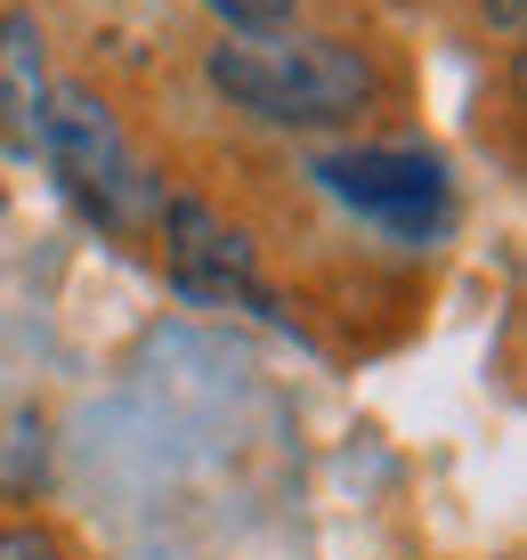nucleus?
<instances>
[{
    "label": "nucleus",
    "instance_id": "10",
    "mask_svg": "<svg viewBox=\"0 0 527 560\" xmlns=\"http://www.w3.org/2000/svg\"><path fill=\"white\" fill-rule=\"evenodd\" d=\"M382 9H431V0H382Z\"/></svg>",
    "mask_w": 527,
    "mask_h": 560
},
{
    "label": "nucleus",
    "instance_id": "5",
    "mask_svg": "<svg viewBox=\"0 0 527 560\" xmlns=\"http://www.w3.org/2000/svg\"><path fill=\"white\" fill-rule=\"evenodd\" d=\"M57 90V25L42 0H0V139L33 154V122H42Z\"/></svg>",
    "mask_w": 527,
    "mask_h": 560
},
{
    "label": "nucleus",
    "instance_id": "1",
    "mask_svg": "<svg viewBox=\"0 0 527 560\" xmlns=\"http://www.w3.org/2000/svg\"><path fill=\"white\" fill-rule=\"evenodd\" d=\"M195 82L220 114L268 130V139H308V147L389 139V130H406V114L422 98L414 57L374 25H349V16H317V25H292V33H260V42L203 33Z\"/></svg>",
    "mask_w": 527,
    "mask_h": 560
},
{
    "label": "nucleus",
    "instance_id": "3",
    "mask_svg": "<svg viewBox=\"0 0 527 560\" xmlns=\"http://www.w3.org/2000/svg\"><path fill=\"white\" fill-rule=\"evenodd\" d=\"M301 179L317 187L341 220H358L374 244L398 253H438L462 220V187L455 163L422 139V130H389V139H341V147H308Z\"/></svg>",
    "mask_w": 527,
    "mask_h": 560
},
{
    "label": "nucleus",
    "instance_id": "6",
    "mask_svg": "<svg viewBox=\"0 0 527 560\" xmlns=\"http://www.w3.org/2000/svg\"><path fill=\"white\" fill-rule=\"evenodd\" d=\"M57 488V415L42 398L0 407V512H49Z\"/></svg>",
    "mask_w": 527,
    "mask_h": 560
},
{
    "label": "nucleus",
    "instance_id": "4",
    "mask_svg": "<svg viewBox=\"0 0 527 560\" xmlns=\"http://www.w3.org/2000/svg\"><path fill=\"white\" fill-rule=\"evenodd\" d=\"M163 284L195 308H251L268 325H292V293L268 277V236L251 211H236L227 196H211L203 179H187L163 196V220L147 236Z\"/></svg>",
    "mask_w": 527,
    "mask_h": 560
},
{
    "label": "nucleus",
    "instance_id": "2",
    "mask_svg": "<svg viewBox=\"0 0 527 560\" xmlns=\"http://www.w3.org/2000/svg\"><path fill=\"white\" fill-rule=\"evenodd\" d=\"M33 154L49 163L57 196L114 244H147L163 220V196L179 187L171 154L130 122V106L97 73H57L42 122H33Z\"/></svg>",
    "mask_w": 527,
    "mask_h": 560
},
{
    "label": "nucleus",
    "instance_id": "7",
    "mask_svg": "<svg viewBox=\"0 0 527 560\" xmlns=\"http://www.w3.org/2000/svg\"><path fill=\"white\" fill-rule=\"evenodd\" d=\"M211 33L227 42H260V33H292V25H317V0H195Z\"/></svg>",
    "mask_w": 527,
    "mask_h": 560
},
{
    "label": "nucleus",
    "instance_id": "8",
    "mask_svg": "<svg viewBox=\"0 0 527 560\" xmlns=\"http://www.w3.org/2000/svg\"><path fill=\"white\" fill-rule=\"evenodd\" d=\"M0 560H90V545L57 512H0Z\"/></svg>",
    "mask_w": 527,
    "mask_h": 560
},
{
    "label": "nucleus",
    "instance_id": "9",
    "mask_svg": "<svg viewBox=\"0 0 527 560\" xmlns=\"http://www.w3.org/2000/svg\"><path fill=\"white\" fill-rule=\"evenodd\" d=\"M471 25L487 33V42L519 49V33H527V0H471Z\"/></svg>",
    "mask_w": 527,
    "mask_h": 560
}]
</instances>
